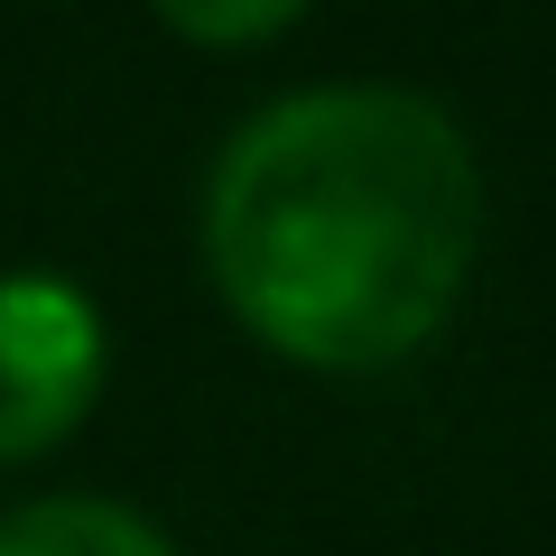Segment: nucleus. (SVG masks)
<instances>
[{
	"instance_id": "7ed1b4c3",
	"label": "nucleus",
	"mask_w": 556,
	"mask_h": 556,
	"mask_svg": "<svg viewBox=\"0 0 556 556\" xmlns=\"http://www.w3.org/2000/svg\"><path fill=\"white\" fill-rule=\"evenodd\" d=\"M0 556H177L159 519L121 510L102 492H56L0 519Z\"/></svg>"
},
{
	"instance_id": "f03ea898",
	"label": "nucleus",
	"mask_w": 556,
	"mask_h": 556,
	"mask_svg": "<svg viewBox=\"0 0 556 556\" xmlns=\"http://www.w3.org/2000/svg\"><path fill=\"white\" fill-rule=\"evenodd\" d=\"M102 306L56 269H0V464L65 445L102 399Z\"/></svg>"
},
{
	"instance_id": "f257e3e1",
	"label": "nucleus",
	"mask_w": 556,
	"mask_h": 556,
	"mask_svg": "<svg viewBox=\"0 0 556 556\" xmlns=\"http://www.w3.org/2000/svg\"><path fill=\"white\" fill-rule=\"evenodd\" d=\"M482 251L464 121L408 84H306L223 139L204 269L223 306L306 371H390L455 316Z\"/></svg>"
},
{
	"instance_id": "20e7f679",
	"label": "nucleus",
	"mask_w": 556,
	"mask_h": 556,
	"mask_svg": "<svg viewBox=\"0 0 556 556\" xmlns=\"http://www.w3.org/2000/svg\"><path fill=\"white\" fill-rule=\"evenodd\" d=\"M149 10L195 47H260V38H278V28L298 20L306 0H149Z\"/></svg>"
}]
</instances>
